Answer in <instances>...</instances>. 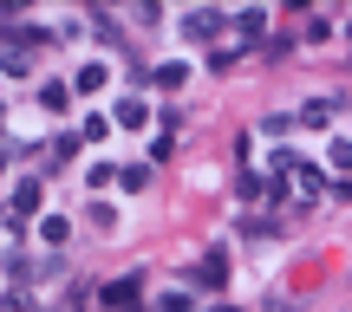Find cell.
I'll return each mask as SVG.
<instances>
[{"label":"cell","mask_w":352,"mask_h":312,"mask_svg":"<svg viewBox=\"0 0 352 312\" xmlns=\"http://www.w3.org/2000/svg\"><path fill=\"white\" fill-rule=\"evenodd\" d=\"M215 26H222V13H189V20H183V33H189V39H209Z\"/></svg>","instance_id":"obj_1"},{"label":"cell","mask_w":352,"mask_h":312,"mask_svg":"<svg viewBox=\"0 0 352 312\" xmlns=\"http://www.w3.org/2000/svg\"><path fill=\"white\" fill-rule=\"evenodd\" d=\"M215 312H235V306H215Z\"/></svg>","instance_id":"obj_2"}]
</instances>
